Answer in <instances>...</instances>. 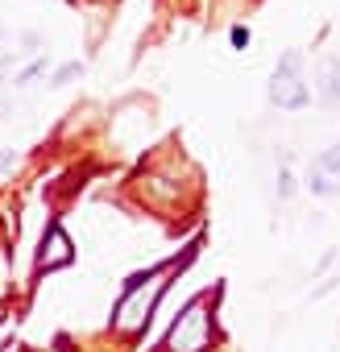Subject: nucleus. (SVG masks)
<instances>
[{"label":"nucleus","instance_id":"obj_1","mask_svg":"<svg viewBox=\"0 0 340 352\" xmlns=\"http://www.w3.org/2000/svg\"><path fill=\"white\" fill-rule=\"evenodd\" d=\"M204 307H208V294H200L179 319H175V327H170V336H166V352H208L212 348V319L204 315Z\"/></svg>","mask_w":340,"mask_h":352},{"label":"nucleus","instance_id":"obj_2","mask_svg":"<svg viewBox=\"0 0 340 352\" xmlns=\"http://www.w3.org/2000/svg\"><path fill=\"white\" fill-rule=\"evenodd\" d=\"M311 100V87L303 83V54L299 50H286L274 67V79H270V104L278 108H303Z\"/></svg>","mask_w":340,"mask_h":352},{"label":"nucleus","instance_id":"obj_3","mask_svg":"<svg viewBox=\"0 0 340 352\" xmlns=\"http://www.w3.org/2000/svg\"><path fill=\"white\" fill-rule=\"evenodd\" d=\"M75 253H71V236L59 228V224H50L46 228V236H42V253H38V270H59V265H67Z\"/></svg>","mask_w":340,"mask_h":352},{"label":"nucleus","instance_id":"obj_4","mask_svg":"<svg viewBox=\"0 0 340 352\" xmlns=\"http://www.w3.org/2000/svg\"><path fill=\"white\" fill-rule=\"evenodd\" d=\"M315 96L319 104H340V58H323L315 67Z\"/></svg>","mask_w":340,"mask_h":352},{"label":"nucleus","instance_id":"obj_5","mask_svg":"<svg viewBox=\"0 0 340 352\" xmlns=\"http://www.w3.org/2000/svg\"><path fill=\"white\" fill-rule=\"evenodd\" d=\"M307 191L319 195V199H336V195H340V179H332V174H323V170L311 166V174H307Z\"/></svg>","mask_w":340,"mask_h":352},{"label":"nucleus","instance_id":"obj_6","mask_svg":"<svg viewBox=\"0 0 340 352\" xmlns=\"http://www.w3.org/2000/svg\"><path fill=\"white\" fill-rule=\"evenodd\" d=\"M315 170H323V174H332V179H340V141L328 145V149L315 157Z\"/></svg>","mask_w":340,"mask_h":352},{"label":"nucleus","instance_id":"obj_7","mask_svg":"<svg viewBox=\"0 0 340 352\" xmlns=\"http://www.w3.org/2000/svg\"><path fill=\"white\" fill-rule=\"evenodd\" d=\"M46 67H50L46 58H34L25 71H17V75H13V87H30L34 79H42V75H46Z\"/></svg>","mask_w":340,"mask_h":352},{"label":"nucleus","instance_id":"obj_8","mask_svg":"<svg viewBox=\"0 0 340 352\" xmlns=\"http://www.w3.org/2000/svg\"><path fill=\"white\" fill-rule=\"evenodd\" d=\"M83 75V63H67V67H59L54 75H50V87H67V83H75Z\"/></svg>","mask_w":340,"mask_h":352},{"label":"nucleus","instance_id":"obj_9","mask_svg":"<svg viewBox=\"0 0 340 352\" xmlns=\"http://www.w3.org/2000/svg\"><path fill=\"white\" fill-rule=\"evenodd\" d=\"M295 191H299V183H295V174L282 166L278 170V199H295Z\"/></svg>","mask_w":340,"mask_h":352},{"label":"nucleus","instance_id":"obj_10","mask_svg":"<svg viewBox=\"0 0 340 352\" xmlns=\"http://www.w3.org/2000/svg\"><path fill=\"white\" fill-rule=\"evenodd\" d=\"M13 162H17V153H13V149H0V179H5V174L13 170Z\"/></svg>","mask_w":340,"mask_h":352},{"label":"nucleus","instance_id":"obj_11","mask_svg":"<svg viewBox=\"0 0 340 352\" xmlns=\"http://www.w3.org/2000/svg\"><path fill=\"white\" fill-rule=\"evenodd\" d=\"M0 42H5V30H0Z\"/></svg>","mask_w":340,"mask_h":352}]
</instances>
